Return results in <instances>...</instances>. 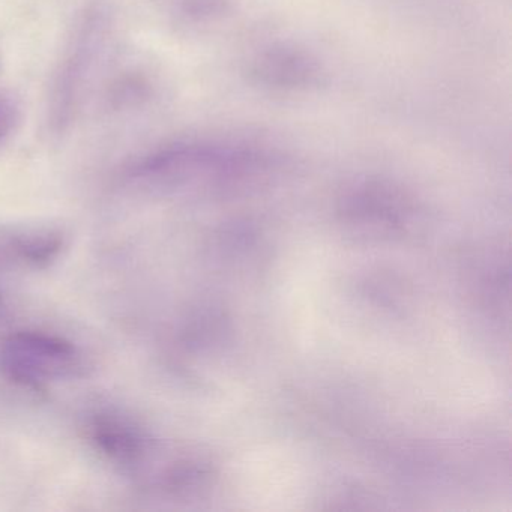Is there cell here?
I'll list each match as a JSON object with an SVG mask.
<instances>
[{"instance_id":"obj_1","label":"cell","mask_w":512,"mask_h":512,"mask_svg":"<svg viewBox=\"0 0 512 512\" xmlns=\"http://www.w3.org/2000/svg\"><path fill=\"white\" fill-rule=\"evenodd\" d=\"M82 352L65 338L44 332H16L0 343V373L17 385L40 388L85 371Z\"/></svg>"},{"instance_id":"obj_2","label":"cell","mask_w":512,"mask_h":512,"mask_svg":"<svg viewBox=\"0 0 512 512\" xmlns=\"http://www.w3.org/2000/svg\"><path fill=\"white\" fill-rule=\"evenodd\" d=\"M257 74L268 85L295 88V86L311 82L314 77V68L301 53L280 50V52L269 53L260 62Z\"/></svg>"},{"instance_id":"obj_3","label":"cell","mask_w":512,"mask_h":512,"mask_svg":"<svg viewBox=\"0 0 512 512\" xmlns=\"http://www.w3.org/2000/svg\"><path fill=\"white\" fill-rule=\"evenodd\" d=\"M19 122V107L13 98L0 94V140L10 136Z\"/></svg>"},{"instance_id":"obj_4","label":"cell","mask_w":512,"mask_h":512,"mask_svg":"<svg viewBox=\"0 0 512 512\" xmlns=\"http://www.w3.org/2000/svg\"><path fill=\"white\" fill-rule=\"evenodd\" d=\"M2 310H4V302L0 299V313H2Z\"/></svg>"}]
</instances>
